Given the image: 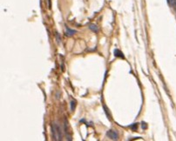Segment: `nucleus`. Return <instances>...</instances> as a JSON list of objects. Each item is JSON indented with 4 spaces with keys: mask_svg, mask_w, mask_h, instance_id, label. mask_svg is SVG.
Returning <instances> with one entry per match:
<instances>
[{
    "mask_svg": "<svg viewBox=\"0 0 176 141\" xmlns=\"http://www.w3.org/2000/svg\"><path fill=\"white\" fill-rule=\"evenodd\" d=\"M52 136H53V138L55 140H62V134H61L60 128H59L56 124H54L53 126H52Z\"/></svg>",
    "mask_w": 176,
    "mask_h": 141,
    "instance_id": "f257e3e1",
    "label": "nucleus"
},
{
    "mask_svg": "<svg viewBox=\"0 0 176 141\" xmlns=\"http://www.w3.org/2000/svg\"><path fill=\"white\" fill-rule=\"evenodd\" d=\"M106 135L112 140H119V134H118L117 132L114 131V130H109V131L107 132Z\"/></svg>",
    "mask_w": 176,
    "mask_h": 141,
    "instance_id": "f03ea898",
    "label": "nucleus"
},
{
    "mask_svg": "<svg viewBox=\"0 0 176 141\" xmlns=\"http://www.w3.org/2000/svg\"><path fill=\"white\" fill-rule=\"evenodd\" d=\"M76 32H77V31H75V30L70 29V28L67 27V26L66 27V36H68V37L73 36V35H74Z\"/></svg>",
    "mask_w": 176,
    "mask_h": 141,
    "instance_id": "7ed1b4c3",
    "label": "nucleus"
},
{
    "mask_svg": "<svg viewBox=\"0 0 176 141\" xmlns=\"http://www.w3.org/2000/svg\"><path fill=\"white\" fill-rule=\"evenodd\" d=\"M113 53H114V56L115 57H118V58H122V59H124V54L122 53V52H120V51L119 50V49H115L114 50V52H113Z\"/></svg>",
    "mask_w": 176,
    "mask_h": 141,
    "instance_id": "20e7f679",
    "label": "nucleus"
},
{
    "mask_svg": "<svg viewBox=\"0 0 176 141\" xmlns=\"http://www.w3.org/2000/svg\"><path fill=\"white\" fill-rule=\"evenodd\" d=\"M89 29L91 30V31H92L93 32H98V27L96 25V24H90V26H89Z\"/></svg>",
    "mask_w": 176,
    "mask_h": 141,
    "instance_id": "39448f33",
    "label": "nucleus"
},
{
    "mask_svg": "<svg viewBox=\"0 0 176 141\" xmlns=\"http://www.w3.org/2000/svg\"><path fill=\"white\" fill-rule=\"evenodd\" d=\"M75 106H76V101L75 100H73L71 102V110L73 111L75 109Z\"/></svg>",
    "mask_w": 176,
    "mask_h": 141,
    "instance_id": "423d86ee",
    "label": "nucleus"
},
{
    "mask_svg": "<svg viewBox=\"0 0 176 141\" xmlns=\"http://www.w3.org/2000/svg\"><path fill=\"white\" fill-rule=\"evenodd\" d=\"M55 36H56V38H57V42L59 44H60L61 43V38H60V37H59V33H58L57 31L55 32Z\"/></svg>",
    "mask_w": 176,
    "mask_h": 141,
    "instance_id": "0eeeda50",
    "label": "nucleus"
},
{
    "mask_svg": "<svg viewBox=\"0 0 176 141\" xmlns=\"http://www.w3.org/2000/svg\"><path fill=\"white\" fill-rule=\"evenodd\" d=\"M131 128L133 130H136L137 128H138V124H133V125H132L131 126Z\"/></svg>",
    "mask_w": 176,
    "mask_h": 141,
    "instance_id": "6e6552de",
    "label": "nucleus"
},
{
    "mask_svg": "<svg viewBox=\"0 0 176 141\" xmlns=\"http://www.w3.org/2000/svg\"><path fill=\"white\" fill-rule=\"evenodd\" d=\"M168 3L169 5H171V6H174V0H168Z\"/></svg>",
    "mask_w": 176,
    "mask_h": 141,
    "instance_id": "1a4fd4ad",
    "label": "nucleus"
},
{
    "mask_svg": "<svg viewBox=\"0 0 176 141\" xmlns=\"http://www.w3.org/2000/svg\"><path fill=\"white\" fill-rule=\"evenodd\" d=\"M144 127V129H147V126H146L145 123H142V128Z\"/></svg>",
    "mask_w": 176,
    "mask_h": 141,
    "instance_id": "9d476101",
    "label": "nucleus"
},
{
    "mask_svg": "<svg viewBox=\"0 0 176 141\" xmlns=\"http://www.w3.org/2000/svg\"><path fill=\"white\" fill-rule=\"evenodd\" d=\"M174 6H175L176 9V0H174Z\"/></svg>",
    "mask_w": 176,
    "mask_h": 141,
    "instance_id": "9b49d317",
    "label": "nucleus"
}]
</instances>
